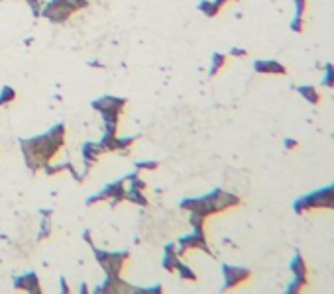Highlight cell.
<instances>
[{
	"mask_svg": "<svg viewBox=\"0 0 334 294\" xmlns=\"http://www.w3.org/2000/svg\"><path fill=\"white\" fill-rule=\"evenodd\" d=\"M65 135H67L65 124H57L44 135H38V137H31V139H22L20 145H22V153H24L28 169L34 171V173L38 169H44V165L49 163V159H53L63 149Z\"/></svg>",
	"mask_w": 334,
	"mask_h": 294,
	"instance_id": "1",
	"label": "cell"
},
{
	"mask_svg": "<svg viewBox=\"0 0 334 294\" xmlns=\"http://www.w3.org/2000/svg\"><path fill=\"white\" fill-rule=\"evenodd\" d=\"M240 206V198L236 194L222 191V189H214L213 192L201 196V198H187L181 202V208L189 210L191 214H197L201 218H209L213 214L226 212L230 208Z\"/></svg>",
	"mask_w": 334,
	"mask_h": 294,
	"instance_id": "2",
	"label": "cell"
},
{
	"mask_svg": "<svg viewBox=\"0 0 334 294\" xmlns=\"http://www.w3.org/2000/svg\"><path fill=\"white\" fill-rule=\"evenodd\" d=\"M313 210H334V185L313 191L293 202V212L299 216L309 214Z\"/></svg>",
	"mask_w": 334,
	"mask_h": 294,
	"instance_id": "3",
	"label": "cell"
},
{
	"mask_svg": "<svg viewBox=\"0 0 334 294\" xmlns=\"http://www.w3.org/2000/svg\"><path fill=\"white\" fill-rule=\"evenodd\" d=\"M87 6H89V0H49L42 8L40 16L47 18L53 24H63L75 14L77 10L87 8Z\"/></svg>",
	"mask_w": 334,
	"mask_h": 294,
	"instance_id": "4",
	"label": "cell"
},
{
	"mask_svg": "<svg viewBox=\"0 0 334 294\" xmlns=\"http://www.w3.org/2000/svg\"><path fill=\"white\" fill-rule=\"evenodd\" d=\"M92 253H94L98 265L105 269L107 277H120L122 267H124V263L130 259V253H128V251H105V249L94 247Z\"/></svg>",
	"mask_w": 334,
	"mask_h": 294,
	"instance_id": "5",
	"label": "cell"
},
{
	"mask_svg": "<svg viewBox=\"0 0 334 294\" xmlns=\"http://www.w3.org/2000/svg\"><path fill=\"white\" fill-rule=\"evenodd\" d=\"M222 275H224V290H234L244 282L252 279V271L246 267H236V265H222Z\"/></svg>",
	"mask_w": 334,
	"mask_h": 294,
	"instance_id": "6",
	"label": "cell"
},
{
	"mask_svg": "<svg viewBox=\"0 0 334 294\" xmlns=\"http://www.w3.org/2000/svg\"><path fill=\"white\" fill-rule=\"evenodd\" d=\"M189 249H201L205 251V253H209V255H213V251L209 247V243H207V235L205 234H189L181 237L179 239V249H177V255H185Z\"/></svg>",
	"mask_w": 334,
	"mask_h": 294,
	"instance_id": "7",
	"label": "cell"
},
{
	"mask_svg": "<svg viewBox=\"0 0 334 294\" xmlns=\"http://www.w3.org/2000/svg\"><path fill=\"white\" fill-rule=\"evenodd\" d=\"M126 100L124 98H116V96H103V98H98V100H94L92 102V108L94 110H98L101 114H118L120 116L122 110H124V106H126Z\"/></svg>",
	"mask_w": 334,
	"mask_h": 294,
	"instance_id": "8",
	"label": "cell"
},
{
	"mask_svg": "<svg viewBox=\"0 0 334 294\" xmlns=\"http://www.w3.org/2000/svg\"><path fill=\"white\" fill-rule=\"evenodd\" d=\"M254 71L258 75H277V77H285L287 67L275 59H258L254 61Z\"/></svg>",
	"mask_w": 334,
	"mask_h": 294,
	"instance_id": "9",
	"label": "cell"
},
{
	"mask_svg": "<svg viewBox=\"0 0 334 294\" xmlns=\"http://www.w3.org/2000/svg\"><path fill=\"white\" fill-rule=\"evenodd\" d=\"M103 153V147L101 143H94V141H85L83 143V149H81V155H83V161H85V169H87V173H89V169H91L92 165L96 163L98 159V155Z\"/></svg>",
	"mask_w": 334,
	"mask_h": 294,
	"instance_id": "10",
	"label": "cell"
},
{
	"mask_svg": "<svg viewBox=\"0 0 334 294\" xmlns=\"http://www.w3.org/2000/svg\"><path fill=\"white\" fill-rule=\"evenodd\" d=\"M103 192L107 194L108 202H112V204H120L122 200H124V194H126V189H124V178L120 180H116V182H110L107 185Z\"/></svg>",
	"mask_w": 334,
	"mask_h": 294,
	"instance_id": "11",
	"label": "cell"
},
{
	"mask_svg": "<svg viewBox=\"0 0 334 294\" xmlns=\"http://www.w3.org/2000/svg\"><path fill=\"white\" fill-rule=\"evenodd\" d=\"M14 286L16 288H20V290H26V292H38V294L42 292L40 280H38V275H36V273H28V275L16 279Z\"/></svg>",
	"mask_w": 334,
	"mask_h": 294,
	"instance_id": "12",
	"label": "cell"
},
{
	"mask_svg": "<svg viewBox=\"0 0 334 294\" xmlns=\"http://www.w3.org/2000/svg\"><path fill=\"white\" fill-rule=\"evenodd\" d=\"M175 249H177L175 245H167L165 255H163V261H161V263H163V269L169 271V273H175L177 267H179V263H181V261H179V255H177V251Z\"/></svg>",
	"mask_w": 334,
	"mask_h": 294,
	"instance_id": "13",
	"label": "cell"
},
{
	"mask_svg": "<svg viewBox=\"0 0 334 294\" xmlns=\"http://www.w3.org/2000/svg\"><path fill=\"white\" fill-rule=\"evenodd\" d=\"M289 269H291L293 277H309V265H307L305 257L299 253V251H297V253H295V257L291 259Z\"/></svg>",
	"mask_w": 334,
	"mask_h": 294,
	"instance_id": "14",
	"label": "cell"
},
{
	"mask_svg": "<svg viewBox=\"0 0 334 294\" xmlns=\"http://www.w3.org/2000/svg\"><path fill=\"white\" fill-rule=\"evenodd\" d=\"M297 92L309 104H315V106L320 104V92L317 90V87H313V85H301V87H297Z\"/></svg>",
	"mask_w": 334,
	"mask_h": 294,
	"instance_id": "15",
	"label": "cell"
},
{
	"mask_svg": "<svg viewBox=\"0 0 334 294\" xmlns=\"http://www.w3.org/2000/svg\"><path fill=\"white\" fill-rule=\"evenodd\" d=\"M307 288H309V277H293L291 284H289L285 290L289 294H299V292H305Z\"/></svg>",
	"mask_w": 334,
	"mask_h": 294,
	"instance_id": "16",
	"label": "cell"
},
{
	"mask_svg": "<svg viewBox=\"0 0 334 294\" xmlns=\"http://www.w3.org/2000/svg\"><path fill=\"white\" fill-rule=\"evenodd\" d=\"M124 200L134 202L138 206H148V198L144 196V191H138V189H128L124 194Z\"/></svg>",
	"mask_w": 334,
	"mask_h": 294,
	"instance_id": "17",
	"label": "cell"
},
{
	"mask_svg": "<svg viewBox=\"0 0 334 294\" xmlns=\"http://www.w3.org/2000/svg\"><path fill=\"white\" fill-rule=\"evenodd\" d=\"M198 10L205 16H209V18H214V16H218V12H220L222 8H220L214 0H203V2H198Z\"/></svg>",
	"mask_w": 334,
	"mask_h": 294,
	"instance_id": "18",
	"label": "cell"
},
{
	"mask_svg": "<svg viewBox=\"0 0 334 294\" xmlns=\"http://www.w3.org/2000/svg\"><path fill=\"white\" fill-rule=\"evenodd\" d=\"M224 65H226V55H224V53H218V51L213 53V63H211V71H209V75L214 77L218 71L224 69Z\"/></svg>",
	"mask_w": 334,
	"mask_h": 294,
	"instance_id": "19",
	"label": "cell"
},
{
	"mask_svg": "<svg viewBox=\"0 0 334 294\" xmlns=\"http://www.w3.org/2000/svg\"><path fill=\"white\" fill-rule=\"evenodd\" d=\"M320 83H322V87L334 88V65L332 63H326V65H324V73H322Z\"/></svg>",
	"mask_w": 334,
	"mask_h": 294,
	"instance_id": "20",
	"label": "cell"
},
{
	"mask_svg": "<svg viewBox=\"0 0 334 294\" xmlns=\"http://www.w3.org/2000/svg\"><path fill=\"white\" fill-rule=\"evenodd\" d=\"M177 275H179V279H183V280H197L195 271L185 263H179V267H177Z\"/></svg>",
	"mask_w": 334,
	"mask_h": 294,
	"instance_id": "21",
	"label": "cell"
},
{
	"mask_svg": "<svg viewBox=\"0 0 334 294\" xmlns=\"http://www.w3.org/2000/svg\"><path fill=\"white\" fill-rule=\"evenodd\" d=\"M16 96H18V92L12 87H2V90H0V104L14 102Z\"/></svg>",
	"mask_w": 334,
	"mask_h": 294,
	"instance_id": "22",
	"label": "cell"
},
{
	"mask_svg": "<svg viewBox=\"0 0 334 294\" xmlns=\"http://www.w3.org/2000/svg\"><path fill=\"white\" fill-rule=\"evenodd\" d=\"M305 26H307V22H305L303 16H293V20H291V31H295V33H303Z\"/></svg>",
	"mask_w": 334,
	"mask_h": 294,
	"instance_id": "23",
	"label": "cell"
},
{
	"mask_svg": "<svg viewBox=\"0 0 334 294\" xmlns=\"http://www.w3.org/2000/svg\"><path fill=\"white\" fill-rule=\"evenodd\" d=\"M291 2L295 4V16H303L305 18V12L309 8V0H291Z\"/></svg>",
	"mask_w": 334,
	"mask_h": 294,
	"instance_id": "24",
	"label": "cell"
},
{
	"mask_svg": "<svg viewBox=\"0 0 334 294\" xmlns=\"http://www.w3.org/2000/svg\"><path fill=\"white\" fill-rule=\"evenodd\" d=\"M136 169H144V171H155L159 169V163L157 161H138Z\"/></svg>",
	"mask_w": 334,
	"mask_h": 294,
	"instance_id": "25",
	"label": "cell"
},
{
	"mask_svg": "<svg viewBox=\"0 0 334 294\" xmlns=\"http://www.w3.org/2000/svg\"><path fill=\"white\" fill-rule=\"evenodd\" d=\"M49 232H51L49 218H44V222H42V230H40V237H38V239H46V237H49Z\"/></svg>",
	"mask_w": 334,
	"mask_h": 294,
	"instance_id": "26",
	"label": "cell"
},
{
	"mask_svg": "<svg viewBox=\"0 0 334 294\" xmlns=\"http://www.w3.org/2000/svg\"><path fill=\"white\" fill-rule=\"evenodd\" d=\"M105 200H108L107 194H105V192H98V194H94V196H89V198H87V204L92 206V204H98V202H105Z\"/></svg>",
	"mask_w": 334,
	"mask_h": 294,
	"instance_id": "27",
	"label": "cell"
},
{
	"mask_svg": "<svg viewBox=\"0 0 334 294\" xmlns=\"http://www.w3.org/2000/svg\"><path fill=\"white\" fill-rule=\"evenodd\" d=\"M26 2L30 4L34 16H40V12H42V2H40V0H26Z\"/></svg>",
	"mask_w": 334,
	"mask_h": 294,
	"instance_id": "28",
	"label": "cell"
},
{
	"mask_svg": "<svg viewBox=\"0 0 334 294\" xmlns=\"http://www.w3.org/2000/svg\"><path fill=\"white\" fill-rule=\"evenodd\" d=\"M230 57H248V51L242 47H232L230 49Z\"/></svg>",
	"mask_w": 334,
	"mask_h": 294,
	"instance_id": "29",
	"label": "cell"
},
{
	"mask_svg": "<svg viewBox=\"0 0 334 294\" xmlns=\"http://www.w3.org/2000/svg\"><path fill=\"white\" fill-rule=\"evenodd\" d=\"M283 145H285L287 151H293V149H297V147H299V141H297V139H293V137H287V139L283 141Z\"/></svg>",
	"mask_w": 334,
	"mask_h": 294,
	"instance_id": "30",
	"label": "cell"
},
{
	"mask_svg": "<svg viewBox=\"0 0 334 294\" xmlns=\"http://www.w3.org/2000/svg\"><path fill=\"white\" fill-rule=\"evenodd\" d=\"M214 2H216V4H218V6L222 8V6L226 4V2H238V0H214Z\"/></svg>",
	"mask_w": 334,
	"mask_h": 294,
	"instance_id": "31",
	"label": "cell"
},
{
	"mask_svg": "<svg viewBox=\"0 0 334 294\" xmlns=\"http://www.w3.org/2000/svg\"><path fill=\"white\" fill-rule=\"evenodd\" d=\"M79 292H89V288H87L85 284H81V288H79Z\"/></svg>",
	"mask_w": 334,
	"mask_h": 294,
	"instance_id": "32",
	"label": "cell"
}]
</instances>
